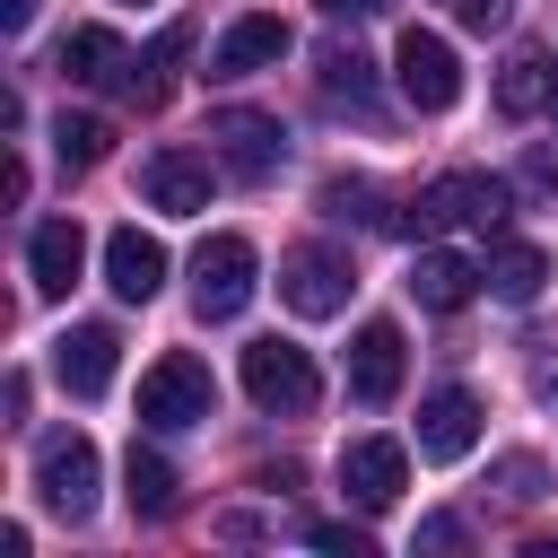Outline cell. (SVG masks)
Wrapping results in <instances>:
<instances>
[{
  "label": "cell",
  "instance_id": "cell-20",
  "mask_svg": "<svg viewBox=\"0 0 558 558\" xmlns=\"http://www.w3.org/2000/svg\"><path fill=\"white\" fill-rule=\"evenodd\" d=\"M122 497H131V514H140V523H166V514L183 506V480H174V462H166V453L131 445V462H122Z\"/></svg>",
  "mask_w": 558,
  "mask_h": 558
},
{
  "label": "cell",
  "instance_id": "cell-33",
  "mask_svg": "<svg viewBox=\"0 0 558 558\" xmlns=\"http://www.w3.org/2000/svg\"><path fill=\"white\" fill-rule=\"evenodd\" d=\"M549 113H558V87H549Z\"/></svg>",
  "mask_w": 558,
  "mask_h": 558
},
{
  "label": "cell",
  "instance_id": "cell-4",
  "mask_svg": "<svg viewBox=\"0 0 558 558\" xmlns=\"http://www.w3.org/2000/svg\"><path fill=\"white\" fill-rule=\"evenodd\" d=\"M96 480H105V462H96V445H87L78 427H61V436L35 445V497H44L61 523H87V514H96Z\"/></svg>",
  "mask_w": 558,
  "mask_h": 558
},
{
  "label": "cell",
  "instance_id": "cell-24",
  "mask_svg": "<svg viewBox=\"0 0 558 558\" xmlns=\"http://www.w3.org/2000/svg\"><path fill=\"white\" fill-rule=\"evenodd\" d=\"M105 148H113V122H105V113H61V122H52V157H61L70 174L105 166Z\"/></svg>",
  "mask_w": 558,
  "mask_h": 558
},
{
  "label": "cell",
  "instance_id": "cell-19",
  "mask_svg": "<svg viewBox=\"0 0 558 558\" xmlns=\"http://www.w3.org/2000/svg\"><path fill=\"white\" fill-rule=\"evenodd\" d=\"M314 87H323L331 113H375V61L357 44H323L314 52Z\"/></svg>",
  "mask_w": 558,
  "mask_h": 558
},
{
  "label": "cell",
  "instance_id": "cell-15",
  "mask_svg": "<svg viewBox=\"0 0 558 558\" xmlns=\"http://www.w3.org/2000/svg\"><path fill=\"white\" fill-rule=\"evenodd\" d=\"M105 288H113L122 305H148V296L166 288V244L140 235V227H113V235H105Z\"/></svg>",
  "mask_w": 558,
  "mask_h": 558
},
{
  "label": "cell",
  "instance_id": "cell-2",
  "mask_svg": "<svg viewBox=\"0 0 558 558\" xmlns=\"http://www.w3.org/2000/svg\"><path fill=\"white\" fill-rule=\"evenodd\" d=\"M209 157H218L235 183H270V174L288 166V131H279V113L218 105V113H209Z\"/></svg>",
  "mask_w": 558,
  "mask_h": 558
},
{
  "label": "cell",
  "instance_id": "cell-25",
  "mask_svg": "<svg viewBox=\"0 0 558 558\" xmlns=\"http://www.w3.org/2000/svg\"><path fill=\"white\" fill-rule=\"evenodd\" d=\"M323 209H331V218H357V227H401L392 209H375V183H349V174L323 183Z\"/></svg>",
  "mask_w": 558,
  "mask_h": 558
},
{
  "label": "cell",
  "instance_id": "cell-5",
  "mask_svg": "<svg viewBox=\"0 0 558 558\" xmlns=\"http://www.w3.org/2000/svg\"><path fill=\"white\" fill-rule=\"evenodd\" d=\"M349 288H357V270H349L340 244H296V253H279V305H288V314L331 323V314L349 305Z\"/></svg>",
  "mask_w": 558,
  "mask_h": 558
},
{
  "label": "cell",
  "instance_id": "cell-32",
  "mask_svg": "<svg viewBox=\"0 0 558 558\" xmlns=\"http://www.w3.org/2000/svg\"><path fill=\"white\" fill-rule=\"evenodd\" d=\"M0 26H9V35H26V26H35V0H0Z\"/></svg>",
  "mask_w": 558,
  "mask_h": 558
},
{
  "label": "cell",
  "instance_id": "cell-9",
  "mask_svg": "<svg viewBox=\"0 0 558 558\" xmlns=\"http://www.w3.org/2000/svg\"><path fill=\"white\" fill-rule=\"evenodd\" d=\"M340 488H349L357 514H384V506L410 488V453H401L392 436H349V445H340Z\"/></svg>",
  "mask_w": 558,
  "mask_h": 558
},
{
  "label": "cell",
  "instance_id": "cell-11",
  "mask_svg": "<svg viewBox=\"0 0 558 558\" xmlns=\"http://www.w3.org/2000/svg\"><path fill=\"white\" fill-rule=\"evenodd\" d=\"M209 183H218V166L192 157V148H157V157L140 166V192H148V209H166V218H201V209H209Z\"/></svg>",
  "mask_w": 558,
  "mask_h": 558
},
{
  "label": "cell",
  "instance_id": "cell-8",
  "mask_svg": "<svg viewBox=\"0 0 558 558\" xmlns=\"http://www.w3.org/2000/svg\"><path fill=\"white\" fill-rule=\"evenodd\" d=\"M392 87H401L418 113H445V105L462 96V61H453V44L427 35V26H401V44H392Z\"/></svg>",
  "mask_w": 558,
  "mask_h": 558
},
{
  "label": "cell",
  "instance_id": "cell-22",
  "mask_svg": "<svg viewBox=\"0 0 558 558\" xmlns=\"http://www.w3.org/2000/svg\"><path fill=\"white\" fill-rule=\"evenodd\" d=\"M488 288H497L506 305H532V296L549 288V253H541V244H514V235H497V244H488Z\"/></svg>",
  "mask_w": 558,
  "mask_h": 558
},
{
  "label": "cell",
  "instance_id": "cell-29",
  "mask_svg": "<svg viewBox=\"0 0 558 558\" xmlns=\"http://www.w3.org/2000/svg\"><path fill=\"white\" fill-rule=\"evenodd\" d=\"M523 192H532V201H549V192H558V157H549V148H532V157H523Z\"/></svg>",
  "mask_w": 558,
  "mask_h": 558
},
{
  "label": "cell",
  "instance_id": "cell-31",
  "mask_svg": "<svg viewBox=\"0 0 558 558\" xmlns=\"http://www.w3.org/2000/svg\"><path fill=\"white\" fill-rule=\"evenodd\" d=\"M314 9H323V17H331V26H357V17H384V9H392V0H314Z\"/></svg>",
  "mask_w": 558,
  "mask_h": 558
},
{
  "label": "cell",
  "instance_id": "cell-13",
  "mask_svg": "<svg viewBox=\"0 0 558 558\" xmlns=\"http://www.w3.org/2000/svg\"><path fill=\"white\" fill-rule=\"evenodd\" d=\"M288 44H296V35H288V17L253 9V17H235V26L209 44V78H253V70H270Z\"/></svg>",
  "mask_w": 558,
  "mask_h": 558
},
{
  "label": "cell",
  "instance_id": "cell-27",
  "mask_svg": "<svg viewBox=\"0 0 558 558\" xmlns=\"http://www.w3.org/2000/svg\"><path fill=\"white\" fill-rule=\"evenodd\" d=\"M314 549H340V558H375V541L357 523H314Z\"/></svg>",
  "mask_w": 558,
  "mask_h": 558
},
{
  "label": "cell",
  "instance_id": "cell-14",
  "mask_svg": "<svg viewBox=\"0 0 558 558\" xmlns=\"http://www.w3.org/2000/svg\"><path fill=\"white\" fill-rule=\"evenodd\" d=\"M471 445H480V401H471L462 384L427 392V401H418V462H462Z\"/></svg>",
  "mask_w": 558,
  "mask_h": 558
},
{
  "label": "cell",
  "instance_id": "cell-12",
  "mask_svg": "<svg viewBox=\"0 0 558 558\" xmlns=\"http://www.w3.org/2000/svg\"><path fill=\"white\" fill-rule=\"evenodd\" d=\"M401 366H410L401 323H357V340H349V401L384 410V401L401 392Z\"/></svg>",
  "mask_w": 558,
  "mask_h": 558
},
{
  "label": "cell",
  "instance_id": "cell-3",
  "mask_svg": "<svg viewBox=\"0 0 558 558\" xmlns=\"http://www.w3.org/2000/svg\"><path fill=\"white\" fill-rule=\"evenodd\" d=\"M218 410V375L192 357V349H166L148 375H140V418L148 427H201Z\"/></svg>",
  "mask_w": 558,
  "mask_h": 558
},
{
  "label": "cell",
  "instance_id": "cell-6",
  "mask_svg": "<svg viewBox=\"0 0 558 558\" xmlns=\"http://www.w3.org/2000/svg\"><path fill=\"white\" fill-rule=\"evenodd\" d=\"M262 262H253V244L244 235H209L201 253H192V305H201V323H235L244 305H253V279Z\"/></svg>",
  "mask_w": 558,
  "mask_h": 558
},
{
  "label": "cell",
  "instance_id": "cell-28",
  "mask_svg": "<svg viewBox=\"0 0 558 558\" xmlns=\"http://www.w3.org/2000/svg\"><path fill=\"white\" fill-rule=\"evenodd\" d=\"M445 9H453L471 35H488V26H506V17H514V0H445Z\"/></svg>",
  "mask_w": 558,
  "mask_h": 558
},
{
  "label": "cell",
  "instance_id": "cell-21",
  "mask_svg": "<svg viewBox=\"0 0 558 558\" xmlns=\"http://www.w3.org/2000/svg\"><path fill=\"white\" fill-rule=\"evenodd\" d=\"M183 52H192V26H166V35L122 70V87H113V96H131V105H166V87H174V61H183Z\"/></svg>",
  "mask_w": 558,
  "mask_h": 558
},
{
  "label": "cell",
  "instance_id": "cell-16",
  "mask_svg": "<svg viewBox=\"0 0 558 558\" xmlns=\"http://www.w3.org/2000/svg\"><path fill=\"white\" fill-rule=\"evenodd\" d=\"M78 262H87L78 218H44V227L26 235V279H35V296H70V288H78Z\"/></svg>",
  "mask_w": 558,
  "mask_h": 558
},
{
  "label": "cell",
  "instance_id": "cell-1",
  "mask_svg": "<svg viewBox=\"0 0 558 558\" xmlns=\"http://www.w3.org/2000/svg\"><path fill=\"white\" fill-rule=\"evenodd\" d=\"M401 227H410V235H445V227H480V235H497V227H506V183L480 174V166H453V174H436V183L410 201Z\"/></svg>",
  "mask_w": 558,
  "mask_h": 558
},
{
  "label": "cell",
  "instance_id": "cell-23",
  "mask_svg": "<svg viewBox=\"0 0 558 558\" xmlns=\"http://www.w3.org/2000/svg\"><path fill=\"white\" fill-rule=\"evenodd\" d=\"M549 87H558L549 52H514V61L497 70V113H506V122H523V113H541V105H549Z\"/></svg>",
  "mask_w": 558,
  "mask_h": 558
},
{
  "label": "cell",
  "instance_id": "cell-26",
  "mask_svg": "<svg viewBox=\"0 0 558 558\" xmlns=\"http://www.w3.org/2000/svg\"><path fill=\"white\" fill-rule=\"evenodd\" d=\"M541 488H549V471H541V453H506V462H497V497H506V506H532Z\"/></svg>",
  "mask_w": 558,
  "mask_h": 558
},
{
  "label": "cell",
  "instance_id": "cell-18",
  "mask_svg": "<svg viewBox=\"0 0 558 558\" xmlns=\"http://www.w3.org/2000/svg\"><path fill=\"white\" fill-rule=\"evenodd\" d=\"M70 87H122V70H131V52H122V35L113 26H70L61 35V61H52Z\"/></svg>",
  "mask_w": 558,
  "mask_h": 558
},
{
  "label": "cell",
  "instance_id": "cell-7",
  "mask_svg": "<svg viewBox=\"0 0 558 558\" xmlns=\"http://www.w3.org/2000/svg\"><path fill=\"white\" fill-rule=\"evenodd\" d=\"M244 392H253V410L296 418V410L323 401V375H314V357H305L296 340H253V349H244Z\"/></svg>",
  "mask_w": 558,
  "mask_h": 558
},
{
  "label": "cell",
  "instance_id": "cell-10",
  "mask_svg": "<svg viewBox=\"0 0 558 558\" xmlns=\"http://www.w3.org/2000/svg\"><path fill=\"white\" fill-rule=\"evenodd\" d=\"M113 366H122V331H113V323H70V331L52 340V375H61V392H78V401H96V392L113 384Z\"/></svg>",
  "mask_w": 558,
  "mask_h": 558
},
{
  "label": "cell",
  "instance_id": "cell-17",
  "mask_svg": "<svg viewBox=\"0 0 558 558\" xmlns=\"http://www.w3.org/2000/svg\"><path fill=\"white\" fill-rule=\"evenodd\" d=\"M480 279H488V270H480L471 253H445V244H427V253L410 262V296H418L427 314H462V305L480 296Z\"/></svg>",
  "mask_w": 558,
  "mask_h": 558
},
{
  "label": "cell",
  "instance_id": "cell-30",
  "mask_svg": "<svg viewBox=\"0 0 558 558\" xmlns=\"http://www.w3.org/2000/svg\"><path fill=\"white\" fill-rule=\"evenodd\" d=\"M462 541H471V532H462L453 514H427V523H418V549H462Z\"/></svg>",
  "mask_w": 558,
  "mask_h": 558
}]
</instances>
